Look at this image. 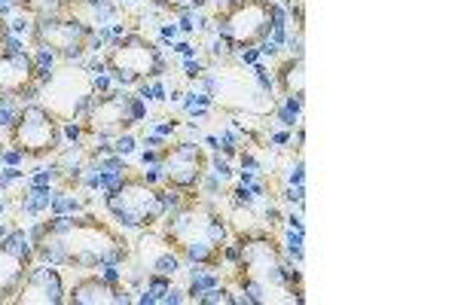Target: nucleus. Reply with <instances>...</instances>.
Segmentation results:
<instances>
[{
    "instance_id": "obj_14",
    "label": "nucleus",
    "mask_w": 458,
    "mask_h": 305,
    "mask_svg": "<svg viewBox=\"0 0 458 305\" xmlns=\"http://www.w3.org/2000/svg\"><path fill=\"white\" fill-rule=\"evenodd\" d=\"M64 302H77V305H123L129 302V296H125L123 287L110 284L105 278H95V275H89V278H80L77 284L71 287V293L64 296Z\"/></svg>"
},
{
    "instance_id": "obj_2",
    "label": "nucleus",
    "mask_w": 458,
    "mask_h": 305,
    "mask_svg": "<svg viewBox=\"0 0 458 305\" xmlns=\"http://www.w3.org/2000/svg\"><path fill=\"white\" fill-rule=\"evenodd\" d=\"M162 238L181 259L205 269H217L224 263L229 229L224 214L208 202L190 199L162 223Z\"/></svg>"
},
{
    "instance_id": "obj_10",
    "label": "nucleus",
    "mask_w": 458,
    "mask_h": 305,
    "mask_svg": "<svg viewBox=\"0 0 458 305\" xmlns=\"http://www.w3.org/2000/svg\"><path fill=\"white\" fill-rule=\"evenodd\" d=\"M138 123V107L125 95H105L89 104L83 131L89 138H120Z\"/></svg>"
},
{
    "instance_id": "obj_17",
    "label": "nucleus",
    "mask_w": 458,
    "mask_h": 305,
    "mask_svg": "<svg viewBox=\"0 0 458 305\" xmlns=\"http://www.w3.org/2000/svg\"><path fill=\"white\" fill-rule=\"evenodd\" d=\"M276 80L287 98H302V92H306V62H302V55H293L278 64Z\"/></svg>"
},
{
    "instance_id": "obj_15",
    "label": "nucleus",
    "mask_w": 458,
    "mask_h": 305,
    "mask_svg": "<svg viewBox=\"0 0 458 305\" xmlns=\"http://www.w3.org/2000/svg\"><path fill=\"white\" fill-rule=\"evenodd\" d=\"M28 269H31V259L25 250L13 248V244H0V302H13Z\"/></svg>"
},
{
    "instance_id": "obj_18",
    "label": "nucleus",
    "mask_w": 458,
    "mask_h": 305,
    "mask_svg": "<svg viewBox=\"0 0 458 305\" xmlns=\"http://www.w3.org/2000/svg\"><path fill=\"white\" fill-rule=\"evenodd\" d=\"M25 13L31 16H58V13H68L80 0H16Z\"/></svg>"
},
{
    "instance_id": "obj_9",
    "label": "nucleus",
    "mask_w": 458,
    "mask_h": 305,
    "mask_svg": "<svg viewBox=\"0 0 458 305\" xmlns=\"http://www.w3.org/2000/svg\"><path fill=\"white\" fill-rule=\"evenodd\" d=\"M31 37L40 49L53 52L62 62H71V58L83 55L89 49V43L95 40V31L86 21L68 16V13H58V16H37Z\"/></svg>"
},
{
    "instance_id": "obj_5",
    "label": "nucleus",
    "mask_w": 458,
    "mask_h": 305,
    "mask_svg": "<svg viewBox=\"0 0 458 305\" xmlns=\"http://www.w3.org/2000/svg\"><path fill=\"white\" fill-rule=\"evenodd\" d=\"M214 21L229 43L248 49L269 37L272 25H276V6L272 0H229L217 10Z\"/></svg>"
},
{
    "instance_id": "obj_7",
    "label": "nucleus",
    "mask_w": 458,
    "mask_h": 305,
    "mask_svg": "<svg viewBox=\"0 0 458 305\" xmlns=\"http://www.w3.org/2000/svg\"><path fill=\"white\" fill-rule=\"evenodd\" d=\"M10 144L28 159H49L62 144V123L43 104H25L10 125Z\"/></svg>"
},
{
    "instance_id": "obj_20",
    "label": "nucleus",
    "mask_w": 458,
    "mask_h": 305,
    "mask_svg": "<svg viewBox=\"0 0 458 305\" xmlns=\"http://www.w3.org/2000/svg\"><path fill=\"white\" fill-rule=\"evenodd\" d=\"M0 40H4V21H0Z\"/></svg>"
},
{
    "instance_id": "obj_13",
    "label": "nucleus",
    "mask_w": 458,
    "mask_h": 305,
    "mask_svg": "<svg viewBox=\"0 0 458 305\" xmlns=\"http://www.w3.org/2000/svg\"><path fill=\"white\" fill-rule=\"evenodd\" d=\"M64 278L62 272L53 266H40V269H28L25 281H21L19 293L13 296V302L19 305H58L64 302Z\"/></svg>"
},
{
    "instance_id": "obj_19",
    "label": "nucleus",
    "mask_w": 458,
    "mask_h": 305,
    "mask_svg": "<svg viewBox=\"0 0 458 305\" xmlns=\"http://www.w3.org/2000/svg\"><path fill=\"white\" fill-rule=\"evenodd\" d=\"M162 10H172V13H190V10H199L205 0H157Z\"/></svg>"
},
{
    "instance_id": "obj_11",
    "label": "nucleus",
    "mask_w": 458,
    "mask_h": 305,
    "mask_svg": "<svg viewBox=\"0 0 458 305\" xmlns=\"http://www.w3.org/2000/svg\"><path fill=\"white\" fill-rule=\"evenodd\" d=\"M208 171V153L196 144H174L162 156V174L172 190L193 192Z\"/></svg>"
},
{
    "instance_id": "obj_4",
    "label": "nucleus",
    "mask_w": 458,
    "mask_h": 305,
    "mask_svg": "<svg viewBox=\"0 0 458 305\" xmlns=\"http://www.w3.org/2000/svg\"><path fill=\"white\" fill-rule=\"evenodd\" d=\"M95 77L71 62H62L40 83V101L58 123H77L95 101Z\"/></svg>"
},
{
    "instance_id": "obj_1",
    "label": "nucleus",
    "mask_w": 458,
    "mask_h": 305,
    "mask_svg": "<svg viewBox=\"0 0 458 305\" xmlns=\"http://www.w3.org/2000/svg\"><path fill=\"white\" fill-rule=\"evenodd\" d=\"M34 257L49 266L98 269L129 259V241L120 229L92 214L83 217H53L34 229Z\"/></svg>"
},
{
    "instance_id": "obj_8",
    "label": "nucleus",
    "mask_w": 458,
    "mask_h": 305,
    "mask_svg": "<svg viewBox=\"0 0 458 305\" xmlns=\"http://www.w3.org/2000/svg\"><path fill=\"white\" fill-rule=\"evenodd\" d=\"M107 211L114 214L123 226H135V229H153L165 214V202L153 187H147V181L141 177H129V181L116 183L107 192Z\"/></svg>"
},
{
    "instance_id": "obj_6",
    "label": "nucleus",
    "mask_w": 458,
    "mask_h": 305,
    "mask_svg": "<svg viewBox=\"0 0 458 305\" xmlns=\"http://www.w3.org/2000/svg\"><path fill=\"white\" fill-rule=\"evenodd\" d=\"M105 64H107V71L125 86H138V83H144V80H157V77H162V71H165V58H162L159 47L141 34L120 37V40L107 49Z\"/></svg>"
},
{
    "instance_id": "obj_3",
    "label": "nucleus",
    "mask_w": 458,
    "mask_h": 305,
    "mask_svg": "<svg viewBox=\"0 0 458 305\" xmlns=\"http://www.w3.org/2000/svg\"><path fill=\"white\" fill-rule=\"evenodd\" d=\"M239 284L254 302H293L300 296L297 272L287 269L282 248L272 235L250 233L239 244Z\"/></svg>"
},
{
    "instance_id": "obj_12",
    "label": "nucleus",
    "mask_w": 458,
    "mask_h": 305,
    "mask_svg": "<svg viewBox=\"0 0 458 305\" xmlns=\"http://www.w3.org/2000/svg\"><path fill=\"white\" fill-rule=\"evenodd\" d=\"M40 86V73L28 52L0 55V98H28Z\"/></svg>"
},
{
    "instance_id": "obj_16",
    "label": "nucleus",
    "mask_w": 458,
    "mask_h": 305,
    "mask_svg": "<svg viewBox=\"0 0 458 305\" xmlns=\"http://www.w3.org/2000/svg\"><path fill=\"white\" fill-rule=\"evenodd\" d=\"M138 259H141V266L150 275H162V278H168V275L177 272V266H181V257L174 254L172 248L165 244V238H153V235H141V241H138Z\"/></svg>"
},
{
    "instance_id": "obj_21",
    "label": "nucleus",
    "mask_w": 458,
    "mask_h": 305,
    "mask_svg": "<svg viewBox=\"0 0 458 305\" xmlns=\"http://www.w3.org/2000/svg\"><path fill=\"white\" fill-rule=\"evenodd\" d=\"M0 156H4V140H0Z\"/></svg>"
}]
</instances>
